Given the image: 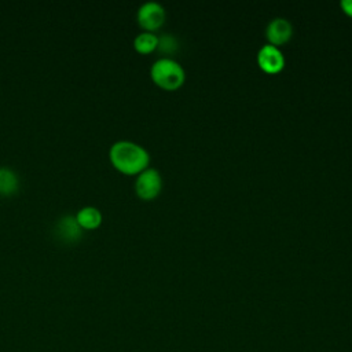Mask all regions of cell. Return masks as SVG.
<instances>
[{
	"label": "cell",
	"mask_w": 352,
	"mask_h": 352,
	"mask_svg": "<svg viewBox=\"0 0 352 352\" xmlns=\"http://www.w3.org/2000/svg\"><path fill=\"white\" fill-rule=\"evenodd\" d=\"M150 77L161 89L177 91L186 81V72L179 62L169 56H164L151 65Z\"/></svg>",
	"instance_id": "2"
},
{
	"label": "cell",
	"mask_w": 352,
	"mask_h": 352,
	"mask_svg": "<svg viewBox=\"0 0 352 352\" xmlns=\"http://www.w3.org/2000/svg\"><path fill=\"white\" fill-rule=\"evenodd\" d=\"M257 65L267 74H276L285 67V56L278 47L265 44L257 52Z\"/></svg>",
	"instance_id": "5"
},
{
	"label": "cell",
	"mask_w": 352,
	"mask_h": 352,
	"mask_svg": "<svg viewBox=\"0 0 352 352\" xmlns=\"http://www.w3.org/2000/svg\"><path fill=\"white\" fill-rule=\"evenodd\" d=\"M109 158L113 166L125 175H139L148 168L150 154L140 144L131 140H118L111 144Z\"/></svg>",
	"instance_id": "1"
},
{
	"label": "cell",
	"mask_w": 352,
	"mask_h": 352,
	"mask_svg": "<svg viewBox=\"0 0 352 352\" xmlns=\"http://www.w3.org/2000/svg\"><path fill=\"white\" fill-rule=\"evenodd\" d=\"M18 175L7 166H0V195L14 194L18 190Z\"/></svg>",
	"instance_id": "9"
},
{
	"label": "cell",
	"mask_w": 352,
	"mask_h": 352,
	"mask_svg": "<svg viewBox=\"0 0 352 352\" xmlns=\"http://www.w3.org/2000/svg\"><path fill=\"white\" fill-rule=\"evenodd\" d=\"M82 228L76 220V216H62L55 224V235L63 242H77L81 238Z\"/></svg>",
	"instance_id": "7"
},
{
	"label": "cell",
	"mask_w": 352,
	"mask_h": 352,
	"mask_svg": "<svg viewBox=\"0 0 352 352\" xmlns=\"http://www.w3.org/2000/svg\"><path fill=\"white\" fill-rule=\"evenodd\" d=\"M76 220H77V223L80 224L81 228L94 230V228L100 226V223H102V213L95 206H84V208H81L77 212Z\"/></svg>",
	"instance_id": "8"
},
{
	"label": "cell",
	"mask_w": 352,
	"mask_h": 352,
	"mask_svg": "<svg viewBox=\"0 0 352 352\" xmlns=\"http://www.w3.org/2000/svg\"><path fill=\"white\" fill-rule=\"evenodd\" d=\"M166 14L164 7L157 1H147L143 3L136 14L138 23L144 32L153 33L154 30H158L164 22H165Z\"/></svg>",
	"instance_id": "4"
},
{
	"label": "cell",
	"mask_w": 352,
	"mask_h": 352,
	"mask_svg": "<svg viewBox=\"0 0 352 352\" xmlns=\"http://www.w3.org/2000/svg\"><path fill=\"white\" fill-rule=\"evenodd\" d=\"M177 48H179V43H177V40L172 34H162L161 37H158V47H157V50L161 54L172 55V54H175L177 51Z\"/></svg>",
	"instance_id": "11"
},
{
	"label": "cell",
	"mask_w": 352,
	"mask_h": 352,
	"mask_svg": "<svg viewBox=\"0 0 352 352\" xmlns=\"http://www.w3.org/2000/svg\"><path fill=\"white\" fill-rule=\"evenodd\" d=\"M157 47H158V36H155L154 33L143 32L133 38V48L139 54H143V55L151 54L157 50Z\"/></svg>",
	"instance_id": "10"
},
{
	"label": "cell",
	"mask_w": 352,
	"mask_h": 352,
	"mask_svg": "<svg viewBox=\"0 0 352 352\" xmlns=\"http://www.w3.org/2000/svg\"><path fill=\"white\" fill-rule=\"evenodd\" d=\"M341 6V10L345 15H348L349 18H352V0H342L340 3Z\"/></svg>",
	"instance_id": "12"
},
{
	"label": "cell",
	"mask_w": 352,
	"mask_h": 352,
	"mask_svg": "<svg viewBox=\"0 0 352 352\" xmlns=\"http://www.w3.org/2000/svg\"><path fill=\"white\" fill-rule=\"evenodd\" d=\"M162 190L161 173L154 168H146L135 180V191L140 199L151 201L158 197Z\"/></svg>",
	"instance_id": "3"
},
{
	"label": "cell",
	"mask_w": 352,
	"mask_h": 352,
	"mask_svg": "<svg viewBox=\"0 0 352 352\" xmlns=\"http://www.w3.org/2000/svg\"><path fill=\"white\" fill-rule=\"evenodd\" d=\"M293 36V26L292 23L285 18H275L272 19L265 29V37L268 40V44L274 47L285 45Z\"/></svg>",
	"instance_id": "6"
}]
</instances>
